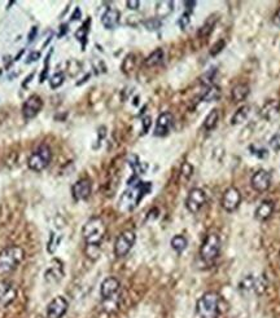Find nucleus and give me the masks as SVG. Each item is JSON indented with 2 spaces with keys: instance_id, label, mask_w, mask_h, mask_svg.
I'll return each mask as SVG.
<instances>
[{
  "instance_id": "obj_1",
  "label": "nucleus",
  "mask_w": 280,
  "mask_h": 318,
  "mask_svg": "<svg viewBox=\"0 0 280 318\" xmlns=\"http://www.w3.org/2000/svg\"><path fill=\"white\" fill-rule=\"evenodd\" d=\"M25 257V251L20 246H9L0 251V280L8 277L17 269Z\"/></svg>"
},
{
  "instance_id": "obj_2",
  "label": "nucleus",
  "mask_w": 280,
  "mask_h": 318,
  "mask_svg": "<svg viewBox=\"0 0 280 318\" xmlns=\"http://www.w3.org/2000/svg\"><path fill=\"white\" fill-rule=\"evenodd\" d=\"M150 183H138L130 185V188L122 194L119 199V208L122 211H133L134 208L142 201L143 197L150 192Z\"/></svg>"
},
{
  "instance_id": "obj_3",
  "label": "nucleus",
  "mask_w": 280,
  "mask_h": 318,
  "mask_svg": "<svg viewBox=\"0 0 280 318\" xmlns=\"http://www.w3.org/2000/svg\"><path fill=\"white\" fill-rule=\"evenodd\" d=\"M219 295L214 291L204 294L196 304V313L198 318H218L219 317Z\"/></svg>"
},
{
  "instance_id": "obj_4",
  "label": "nucleus",
  "mask_w": 280,
  "mask_h": 318,
  "mask_svg": "<svg viewBox=\"0 0 280 318\" xmlns=\"http://www.w3.org/2000/svg\"><path fill=\"white\" fill-rule=\"evenodd\" d=\"M106 226L104 224L103 219L100 217H92L86 222L82 229L83 238L86 241V245L100 246L105 236Z\"/></svg>"
},
{
  "instance_id": "obj_5",
  "label": "nucleus",
  "mask_w": 280,
  "mask_h": 318,
  "mask_svg": "<svg viewBox=\"0 0 280 318\" xmlns=\"http://www.w3.org/2000/svg\"><path fill=\"white\" fill-rule=\"evenodd\" d=\"M221 252V238L218 234H208L200 248L201 259L207 264L214 263Z\"/></svg>"
},
{
  "instance_id": "obj_6",
  "label": "nucleus",
  "mask_w": 280,
  "mask_h": 318,
  "mask_svg": "<svg viewBox=\"0 0 280 318\" xmlns=\"http://www.w3.org/2000/svg\"><path fill=\"white\" fill-rule=\"evenodd\" d=\"M51 161H52V152L47 145H42L35 152L31 153V155L27 159V167L31 171L41 172L50 166Z\"/></svg>"
},
{
  "instance_id": "obj_7",
  "label": "nucleus",
  "mask_w": 280,
  "mask_h": 318,
  "mask_svg": "<svg viewBox=\"0 0 280 318\" xmlns=\"http://www.w3.org/2000/svg\"><path fill=\"white\" fill-rule=\"evenodd\" d=\"M136 241V234L134 231H125L117 237L114 242V255L117 257H125L131 248L134 247Z\"/></svg>"
},
{
  "instance_id": "obj_8",
  "label": "nucleus",
  "mask_w": 280,
  "mask_h": 318,
  "mask_svg": "<svg viewBox=\"0 0 280 318\" xmlns=\"http://www.w3.org/2000/svg\"><path fill=\"white\" fill-rule=\"evenodd\" d=\"M221 204L222 208L226 212H235L240 207V204H242V193L239 192V189H236L233 187L228 188L223 193Z\"/></svg>"
},
{
  "instance_id": "obj_9",
  "label": "nucleus",
  "mask_w": 280,
  "mask_h": 318,
  "mask_svg": "<svg viewBox=\"0 0 280 318\" xmlns=\"http://www.w3.org/2000/svg\"><path fill=\"white\" fill-rule=\"evenodd\" d=\"M205 203H207V194H205L203 189L195 188V189L189 190L186 199V207L189 212L197 213L204 207Z\"/></svg>"
},
{
  "instance_id": "obj_10",
  "label": "nucleus",
  "mask_w": 280,
  "mask_h": 318,
  "mask_svg": "<svg viewBox=\"0 0 280 318\" xmlns=\"http://www.w3.org/2000/svg\"><path fill=\"white\" fill-rule=\"evenodd\" d=\"M251 185L256 192L265 193L271 187V175L266 169H258L251 178Z\"/></svg>"
},
{
  "instance_id": "obj_11",
  "label": "nucleus",
  "mask_w": 280,
  "mask_h": 318,
  "mask_svg": "<svg viewBox=\"0 0 280 318\" xmlns=\"http://www.w3.org/2000/svg\"><path fill=\"white\" fill-rule=\"evenodd\" d=\"M69 303L64 296H56L47 305V318H62L68 312Z\"/></svg>"
},
{
  "instance_id": "obj_12",
  "label": "nucleus",
  "mask_w": 280,
  "mask_h": 318,
  "mask_svg": "<svg viewBox=\"0 0 280 318\" xmlns=\"http://www.w3.org/2000/svg\"><path fill=\"white\" fill-rule=\"evenodd\" d=\"M42 106H43V101L41 97L38 95H33L25 101L24 106H22V115L25 119H33L39 114Z\"/></svg>"
},
{
  "instance_id": "obj_13",
  "label": "nucleus",
  "mask_w": 280,
  "mask_h": 318,
  "mask_svg": "<svg viewBox=\"0 0 280 318\" xmlns=\"http://www.w3.org/2000/svg\"><path fill=\"white\" fill-rule=\"evenodd\" d=\"M173 124H174V117L171 113L165 111L163 114H159V117L157 118L156 127H154V136H157V138L166 136L170 132Z\"/></svg>"
},
{
  "instance_id": "obj_14",
  "label": "nucleus",
  "mask_w": 280,
  "mask_h": 318,
  "mask_svg": "<svg viewBox=\"0 0 280 318\" xmlns=\"http://www.w3.org/2000/svg\"><path fill=\"white\" fill-rule=\"evenodd\" d=\"M17 298V289L12 283L0 282V308H7Z\"/></svg>"
},
{
  "instance_id": "obj_15",
  "label": "nucleus",
  "mask_w": 280,
  "mask_h": 318,
  "mask_svg": "<svg viewBox=\"0 0 280 318\" xmlns=\"http://www.w3.org/2000/svg\"><path fill=\"white\" fill-rule=\"evenodd\" d=\"M62 277H64V268H62V263L60 261V260L53 259L45 273L46 282L50 283V285H55V283H59L60 281L62 280Z\"/></svg>"
},
{
  "instance_id": "obj_16",
  "label": "nucleus",
  "mask_w": 280,
  "mask_h": 318,
  "mask_svg": "<svg viewBox=\"0 0 280 318\" xmlns=\"http://www.w3.org/2000/svg\"><path fill=\"white\" fill-rule=\"evenodd\" d=\"M92 190L91 181L87 180V178H82V180H78L75 184L71 187V193H73V197L75 201H85L90 197Z\"/></svg>"
},
{
  "instance_id": "obj_17",
  "label": "nucleus",
  "mask_w": 280,
  "mask_h": 318,
  "mask_svg": "<svg viewBox=\"0 0 280 318\" xmlns=\"http://www.w3.org/2000/svg\"><path fill=\"white\" fill-rule=\"evenodd\" d=\"M280 114V101L279 100H268L263 104V106L260 110L261 118L270 122L279 117Z\"/></svg>"
},
{
  "instance_id": "obj_18",
  "label": "nucleus",
  "mask_w": 280,
  "mask_h": 318,
  "mask_svg": "<svg viewBox=\"0 0 280 318\" xmlns=\"http://www.w3.org/2000/svg\"><path fill=\"white\" fill-rule=\"evenodd\" d=\"M119 281L115 277H108L103 281L100 286V295L104 300H110L119 290Z\"/></svg>"
},
{
  "instance_id": "obj_19",
  "label": "nucleus",
  "mask_w": 280,
  "mask_h": 318,
  "mask_svg": "<svg viewBox=\"0 0 280 318\" xmlns=\"http://www.w3.org/2000/svg\"><path fill=\"white\" fill-rule=\"evenodd\" d=\"M275 210V204L272 201H263L254 211V217L258 221H266L272 216Z\"/></svg>"
},
{
  "instance_id": "obj_20",
  "label": "nucleus",
  "mask_w": 280,
  "mask_h": 318,
  "mask_svg": "<svg viewBox=\"0 0 280 318\" xmlns=\"http://www.w3.org/2000/svg\"><path fill=\"white\" fill-rule=\"evenodd\" d=\"M118 22H119V12L114 8H108L104 12V15L101 16V24L108 30L114 29Z\"/></svg>"
},
{
  "instance_id": "obj_21",
  "label": "nucleus",
  "mask_w": 280,
  "mask_h": 318,
  "mask_svg": "<svg viewBox=\"0 0 280 318\" xmlns=\"http://www.w3.org/2000/svg\"><path fill=\"white\" fill-rule=\"evenodd\" d=\"M251 94V88L248 84H237L231 90V97L233 102H242Z\"/></svg>"
},
{
  "instance_id": "obj_22",
  "label": "nucleus",
  "mask_w": 280,
  "mask_h": 318,
  "mask_svg": "<svg viewBox=\"0 0 280 318\" xmlns=\"http://www.w3.org/2000/svg\"><path fill=\"white\" fill-rule=\"evenodd\" d=\"M249 113H251V106L244 105L242 106V108H239L235 111V114H233L232 119H231V124H232V126H237L240 123L245 122L248 115H249Z\"/></svg>"
},
{
  "instance_id": "obj_23",
  "label": "nucleus",
  "mask_w": 280,
  "mask_h": 318,
  "mask_svg": "<svg viewBox=\"0 0 280 318\" xmlns=\"http://www.w3.org/2000/svg\"><path fill=\"white\" fill-rule=\"evenodd\" d=\"M218 122L219 111L217 110V109H213L209 114H208V117L205 118V120H204V128L207 129V131H212V129H214L215 127H217Z\"/></svg>"
},
{
  "instance_id": "obj_24",
  "label": "nucleus",
  "mask_w": 280,
  "mask_h": 318,
  "mask_svg": "<svg viewBox=\"0 0 280 318\" xmlns=\"http://www.w3.org/2000/svg\"><path fill=\"white\" fill-rule=\"evenodd\" d=\"M173 9H174L173 2H158L156 4V13L159 18H165L173 12Z\"/></svg>"
},
{
  "instance_id": "obj_25",
  "label": "nucleus",
  "mask_w": 280,
  "mask_h": 318,
  "mask_svg": "<svg viewBox=\"0 0 280 318\" xmlns=\"http://www.w3.org/2000/svg\"><path fill=\"white\" fill-rule=\"evenodd\" d=\"M170 245L175 252L182 254V252L187 248V246H188V241H187V238L184 236H175L174 238L171 240Z\"/></svg>"
},
{
  "instance_id": "obj_26",
  "label": "nucleus",
  "mask_w": 280,
  "mask_h": 318,
  "mask_svg": "<svg viewBox=\"0 0 280 318\" xmlns=\"http://www.w3.org/2000/svg\"><path fill=\"white\" fill-rule=\"evenodd\" d=\"M219 97H221V88L213 84L210 85V87L208 88V90H205V94L203 95V101L205 102L217 101Z\"/></svg>"
},
{
  "instance_id": "obj_27",
  "label": "nucleus",
  "mask_w": 280,
  "mask_h": 318,
  "mask_svg": "<svg viewBox=\"0 0 280 318\" xmlns=\"http://www.w3.org/2000/svg\"><path fill=\"white\" fill-rule=\"evenodd\" d=\"M163 60H164V51L158 48V50H156L153 53H150V55L148 56L147 59H145L144 64L149 67L157 66V65H159L161 62H163Z\"/></svg>"
},
{
  "instance_id": "obj_28",
  "label": "nucleus",
  "mask_w": 280,
  "mask_h": 318,
  "mask_svg": "<svg viewBox=\"0 0 280 318\" xmlns=\"http://www.w3.org/2000/svg\"><path fill=\"white\" fill-rule=\"evenodd\" d=\"M254 281H256V278H254L253 276H245V277L239 282V291L242 292L253 291Z\"/></svg>"
},
{
  "instance_id": "obj_29",
  "label": "nucleus",
  "mask_w": 280,
  "mask_h": 318,
  "mask_svg": "<svg viewBox=\"0 0 280 318\" xmlns=\"http://www.w3.org/2000/svg\"><path fill=\"white\" fill-rule=\"evenodd\" d=\"M267 289V280H266V276H261V277L256 278L254 281V289L253 291L257 295H262L263 292Z\"/></svg>"
},
{
  "instance_id": "obj_30",
  "label": "nucleus",
  "mask_w": 280,
  "mask_h": 318,
  "mask_svg": "<svg viewBox=\"0 0 280 318\" xmlns=\"http://www.w3.org/2000/svg\"><path fill=\"white\" fill-rule=\"evenodd\" d=\"M85 254H86V256L89 257V259L96 260L99 256H100V246L86 245Z\"/></svg>"
},
{
  "instance_id": "obj_31",
  "label": "nucleus",
  "mask_w": 280,
  "mask_h": 318,
  "mask_svg": "<svg viewBox=\"0 0 280 318\" xmlns=\"http://www.w3.org/2000/svg\"><path fill=\"white\" fill-rule=\"evenodd\" d=\"M268 145H270L272 152L275 153L280 152V129H277V131L272 134L270 141H268Z\"/></svg>"
},
{
  "instance_id": "obj_32",
  "label": "nucleus",
  "mask_w": 280,
  "mask_h": 318,
  "mask_svg": "<svg viewBox=\"0 0 280 318\" xmlns=\"http://www.w3.org/2000/svg\"><path fill=\"white\" fill-rule=\"evenodd\" d=\"M249 152H251V154L256 155L257 158H260V159H265L268 155L267 149H265V148H257L256 145L249 146Z\"/></svg>"
},
{
  "instance_id": "obj_33",
  "label": "nucleus",
  "mask_w": 280,
  "mask_h": 318,
  "mask_svg": "<svg viewBox=\"0 0 280 318\" xmlns=\"http://www.w3.org/2000/svg\"><path fill=\"white\" fill-rule=\"evenodd\" d=\"M64 78H65V76H64V74H62V73H56V74H55V75H53L52 78L50 79L51 88H53V89H56V88H59L60 85H61L62 83H64Z\"/></svg>"
},
{
  "instance_id": "obj_34",
  "label": "nucleus",
  "mask_w": 280,
  "mask_h": 318,
  "mask_svg": "<svg viewBox=\"0 0 280 318\" xmlns=\"http://www.w3.org/2000/svg\"><path fill=\"white\" fill-rule=\"evenodd\" d=\"M145 26L148 30H158L161 26V21L158 18H152V20L145 21Z\"/></svg>"
},
{
  "instance_id": "obj_35",
  "label": "nucleus",
  "mask_w": 280,
  "mask_h": 318,
  "mask_svg": "<svg viewBox=\"0 0 280 318\" xmlns=\"http://www.w3.org/2000/svg\"><path fill=\"white\" fill-rule=\"evenodd\" d=\"M224 46H226V41H224L223 39H222V40H219V41H217V43H215L214 46H213V47H212V51H210V55H212V56L218 55L219 52H222V50H223V48H224Z\"/></svg>"
},
{
  "instance_id": "obj_36",
  "label": "nucleus",
  "mask_w": 280,
  "mask_h": 318,
  "mask_svg": "<svg viewBox=\"0 0 280 318\" xmlns=\"http://www.w3.org/2000/svg\"><path fill=\"white\" fill-rule=\"evenodd\" d=\"M180 172H182V175L184 176L186 178H189L192 176V173H193V167L191 166L189 163H183L182 166V169H180Z\"/></svg>"
},
{
  "instance_id": "obj_37",
  "label": "nucleus",
  "mask_w": 280,
  "mask_h": 318,
  "mask_svg": "<svg viewBox=\"0 0 280 318\" xmlns=\"http://www.w3.org/2000/svg\"><path fill=\"white\" fill-rule=\"evenodd\" d=\"M189 21H191L189 20V13H184V15L179 18L178 24H179V26L182 27V29H186V27L189 25Z\"/></svg>"
},
{
  "instance_id": "obj_38",
  "label": "nucleus",
  "mask_w": 280,
  "mask_h": 318,
  "mask_svg": "<svg viewBox=\"0 0 280 318\" xmlns=\"http://www.w3.org/2000/svg\"><path fill=\"white\" fill-rule=\"evenodd\" d=\"M127 8L131 9V11H136V9H139V7H140V2H138V0H129L126 3Z\"/></svg>"
},
{
  "instance_id": "obj_39",
  "label": "nucleus",
  "mask_w": 280,
  "mask_h": 318,
  "mask_svg": "<svg viewBox=\"0 0 280 318\" xmlns=\"http://www.w3.org/2000/svg\"><path fill=\"white\" fill-rule=\"evenodd\" d=\"M39 57H41V53H39V52L30 53L29 59H27V62H34V61H36V60H39Z\"/></svg>"
},
{
  "instance_id": "obj_40",
  "label": "nucleus",
  "mask_w": 280,
  "mask_h": 318,
  "mask_svg": "<svg viewBox=\"0 0 280 318\" xmlns=\"http://www.w3.org/2000/svg\"><path fill=\"white\" fill-rule=\"evenodd\" d=\"M86 32H87V29H86V26H83L75 35H77V38L79 39V40H83V39L86 38Z\"/></svg>"
},
{
  "instance_id": "obj_41",
  "label": "nucleus",
  "mask_w": 280,
  "mask_h": 318,
  "mask_svg": "<svg viewBox=\"0 0 280 318\" xmlns=\"http://www.w3.org/2000/svg\"><path fill=\"white\" fill-rule=\"evenodd\" d=\"M143 126H144V128H143V133H145L150 126V118L149 117H145L144 119H143Z\"/></svg>"
},
{
  "instance_id": "obj_42",
  "label": "nucleus",
  "mask_w": 280,
  "mask_h": 318,
  "mask_svg": "<svg viewBox=\"0 0 280 318\" xmlns=\"http://www.w3.org/2000/svg\"><path fill=\"white\" fill-rule=\"evenodd\" d=\"M36 31H38V29H36V27H33V30H31V32H30V35H29V41L34 40V38H35V35H36Z\"/></svg>"
},
{
  "instance_id": "obj_43",
  "label": "nucleus",
  "mask_w": 280,
  "mask_h": 318,
  "mask_svg": "<svg viewBox=\"0 0 280 318\" xmlns=\"http://www.w3.org/2000/svg\"><path fill=\"white\" fill-rule=\"evenodd\" d=\"M71 18H73L74 21H75V20H79V18H81V11H79V8L75 9V12H74V15L71 16Z\"/></svg>"
}]
</instances>
